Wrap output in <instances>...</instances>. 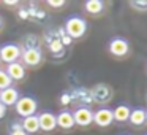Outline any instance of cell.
Segmentation results:
<instances>
[{"mask_svg": "<svg viewBox=\"0 0 147 135\" xmlns=\"http://www.w3.org/2000/svg\"><path fill=\"white\" fill-rule=\"evenodd\" d=\"M65 32H67V35L70 37L71 40L84 37V35H86V32H87V22H86V19H82L81 16H71V18H68L67 22H65Z\"/></svg>", "mask_w": 147, "mask_h": 135, "instance_id": "obj_1", "label": "cell"}, {"mask_svg": "<svg viewBox=\"0 0 147 135\" xmlns=\"http://www.w3.org/2000/svg\"><path fill=\"white\" fill-rule=\"evenodd\" d=\"M14 108H16L18 115L24 119V118H29V116L35 115L36 108H38V102L30 95H22V97H19V100L16 102Z\"/></svg>", "mask_w": 147, "mask_h": 135, "instance_id": "obj_2", "label": "cell"}, {"mask_svg": "<svg viewBox=\"0 0 147 135\" xmlns=\"http://www.w3.org/2000/svg\"><path fill=\"white\" fill-rule=\"evenodd\" d=\"M22 54L21 48L14 43H3L0 46V61L5 62V64H13V62H18Z\"/></svg>", "mask_w": 147, "mask_h": 135, "instance_id": "obj_3", "label": "cell"}, {"mask_svg": "<svg viewBox=\"0 0 147 135\" xmlns=\"http://www.w3.org/2000/svg\"><path fill=\"white\" fill-rule=\"evenodd\" d=\"M108 49L112 56L123 57V56H127L128 51H130V45H128V42L125 38H122V37H114V38L109 42Z\"/></svg>", "mask_w": 147, "mask_h": 135, "instance_id": "obj_4", "label": "cell"}, {"mask_svg": "<svg viewBox=\"0 0 147 135\" xmlns=\"http://www.w3.org/2000/svg\"><path fill=\"white\" fill-rule=\"evenodd\" d=\"M73 119H74V124L81 125V127H87L93 122V111L87 106H79V108L74 110Z\"/></svg>", "mask_w": 147, "mask_h": 135, "instance_id": "obj_5", "label": "cell"}, {"mask_svg": "<svg viewBox=\"0 0 147 135\" xmlns=\"http://www.w3.org/2000/svg\"><path fill=\"white\" fill-rule=\"evenodd\" d=\"M38 122H40V130L43 132H52L57 127L55 115L52 111H41L38 115Z\"/></svg>", "mask_w": 147, "mask_h": 135, "instance_id": "obj_6", "label": "cell"}, {"mask_svg": "<svg viewBox=\"0 0 147 135\" xmlns=\"http://www.w3.org/2000/svg\"><path fill=\"white\" fill-rule=\"evenodd\" d=\"M112 121H114V116L111 108H98L93 113V122L100 127H108L112 124Z\"/></svg>", "mask_w": 147, "mask_h": 135, "instance_id": "obj_7", "label": "cell"}, {"mask_svg": "<svg viewBox=\"0 0 147 135\" xmlns=\"http://www.w3.org/2000/svg\"><path fill=\"white\" fill-rule=\"evenodd\" d=\"M21 59H22L24 65H29V67H36V65L41 64L43 56H41V52H40V49L29 48V49H26V51H22Z\"/></svg>", "mask_w": 147, "mask_h": 135, "instance_id": "obj_8", "label": "cell"}, {"mask_svg": "<svg viewBox=\"0 0 147 135\" xmlns=\"http://www.w3.org/2000/svg\"><path fill=\"white\" fill-rule=\"evenodd\" d=\"M21 94L16 87H8V89L0 91V103L5 106H11V105H16V102L19 100Z\"/></svg>", "mask_w": 147, "mask_h": 135, "instance_id": "obj_9", "label": "cell"}, {"mask_svg": "<svg viewBox=\"0 0 147 135\" xmlns=\"http://www.w3.org/2000/svg\"><path fill=\"white\" fill-rule=\"evenodd\" d=\"M7 75L11 78V81H21L26 78V67L24 64H21L19 61L13 62V64H8L7 68H5Z\"/></svg>", "mask_w": 147, "mask_h": 135, "instance_id": "obj_10", "label": "cell"}, {"mask_svg": "<svg viewBox=\"0 0 147 135\" xmlns=\"http://www.w3.org/2000/svg\"><path fill=\"white\" fill-rule=\"evenodd\" d=\"M55 121H57V125L65 130H70L74 125V119H73V113L68 111V110H62L57 116H55Z\"/></svg>", "mask_w": 147, "mask_h": 135, "instance_id": "obj_11", "label": "cell"}, {"mask_svg": "<svg viewBox=\"0 0 147 135\" xmlns=\"http://www.w3.org/2000/svg\"><path fill=\"white\" fill-rule=\"evenodd\" d=\"M21 129L29 134H36L40 130V122H38V115H32L29 118H24L22 122H21Z\"/></svg>", "mask_w": 147, "mask_h": 135, "instance_id": "obj_12", "label": "cell"}, {"mask_svg": "<svg viewBox=\"0 0 147 135\" xmlns=\"http://www.w3.org/2000/svg\"><path fill=\"white\" fill-rule=\"evenodd\" d=\"M130 113H131V108L128 105H119L112 110V116H114V121L117 122H125L128 121L130 118Z\"/></svg>", "mask_w": 147, "mask_h": 135, "instance_id": "obj_13", "label": "cell"}, {"mask_svg": "<svg viewBox=\"0 0 147 135\" xmlns=\"http://www.w3.org/2000/svg\"><path fill=\"white\" fill-rule=\"evenodd\" d=\"M128 121H130L133 125H138V127H139V125H142L144 122H146V110H144V108H134V110H131Z\"/></svg>", "mask_w": 147, "mask_h": 135, "instance_id": "obj_14", "label": "cell"}, {"mask_svg": "<svg viewBox=\"0 0 147 135\" xmlns=\"http://www.w3.org/2000/svg\"><path fill=\"white\" fill-rule=\"evenodd\" d=\"M84 8L90 14H100L103 11V8H105V3H103L101 0H87L86 3H84Z\"/></svg>", "mask_w": 147, "mask_h": 135, "instance_id": "obj_15", "label": "cell"}, {"mask_svg": "<svg viewBox=\"0 0 147 135\" xmlns=\"http://www.w3.org/2000/svg\"><path fill=\"white\" fill-rule=\"evenodd\" d=\"M11 84H13L11 78L7 75V72L0 68V91H3V89H8V87H11Z\"/></svg>", "mask_w": 147, "mask_h": 135, "instance_id": "obj_16", "label": "cell"}, {"mask_svg": "<svg viewBox=\"0 0 147 135\" xmlns=\"http://www.w3.org/2000/svg\"><path fill=\"white\" fill-rule=\"evenodd\" d=\"M49 48H51V51H52V52H60V51H62V48H63V45H62L60 40H54V42H51Z\"/></svg>", "mask_w": 147, "mask_h": 135, "instance_id": "obj_17", "label": "cell"}, {"mask_svg": "<svg viewBox=\"0 0 147 135\" xmlns=\"http://www.w3.org/2000/svg\"><path fill=\"white\" fill-rule=\"evenodd\" d=\"M46 3H48L49 7H52V8H62L65 5V0H57V2H55V0H48Z\"/></svg>", "mask_w": 147, "mask_h": 135, "instance_id": "obj_18", "label": "cell"}, {"mask_svg": "<svg viewBox=\"0 0 147 135\" xmlns=\"http://www.w3.org/2000/svg\"><path fill=\"white\" fill-rule=\"evenodd\" d=\"M130 5L138 10H147V2H130Z\"/></svg>", "mask_w": 147, "mask_h": 135, "instance_id": "obj_19", "label": "cell"}, {"mask_svg": "<svg viewBox=\"0 0 147 135\" xmlns=\"http://www.w3.org/2000/svg\"><path fill=\"white\" fill-rule=\"evenodd\" d=\"M5 115H7V106H5V105H2V103H0V119L3 118Z\"/></svg>", "mask_w": 147, "mask_h": 135, "instance_id": "obj_20", "label": "cell"}, {"mask_svg": "<svg viewBox=\"0 0 147 135\" xmlns=\"http://www.w3.org/2000/svg\"><path fill=\"white\" fill-rule=\"evenodd\" d=\"M10 135H27V134L22 130V129H18V130H11Z\"/></svg>", "mask_w": 147, "mask_h": 135, "instance_id": "obj_21", "label": "cell"}, {"mask_svg": "<svg viewBox=\"0 0 147 135\" xmlns=\"http://www.w3.org/2000/svg\"><path fill=\"white\" fill-rule=\"evenodd\" d=\"M70 43H71V38H70V37H65V38L63 40H62V45H70Z\"/></svg>", "mask_w": 147, "mask_h": 135, "instance_id": "obj_22", "label": "cell"}, {"mask_svg": "<svg viewBox=\"0 0 147 135\" xmlns=\"http://www.w3.org/2000/svg\"><path fill=\"white\" fill-rule=\"evenodd\" d=\"M2 24H3V21H2V18H0V27H2Z\"/></svg>", "mask_w": 147, "mask_h": 135, "instance_id": "obj_23", "label": "cell"}, {"mask_svg": "<svg viewBox=\"0 0 147 135\" xmlns=\"http://www.w3.org/2000/svg\"><path fill=\"white\" fill-rule=\"evenodd\" d=\"M146 122H147V110H146Z\"/></svg>", "mask_w": 147, "mask_h": 135, "instance_id": "obj_24", "label": "cell"}, {"mask_svg": "<svg viewBox=\"0 0 147 135\" xmlns=\"http://www.w3.org/2000/svg\"><path fill=\"white\" fill-rule=\"evenodd\" d=\"M122 135H125V134H122Z\"/></svg>", "mask_w": 147, "mask_h": 135, "instance_id": "obj_25", "label": "cell"}]
</instances>
